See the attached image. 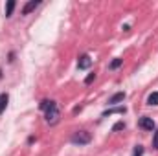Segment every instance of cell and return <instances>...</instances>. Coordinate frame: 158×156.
I'll return each instance as SVG.
<instances>
[{
    "mask_svg": "<svg viewBox=\"0 0 158 156\" xmlns=\"http://www.w3.org/2000/svg\"><path fill=\"white\" fill-rule=\"evenodd\" d=\"M90 140H92V136L86 130H77L72 134V143H76V145H86V143H90Z\"/></svg>",
    "mask_w": 158,
    "mask_h": 156,
    "instance_id": "cell-1",
    "label": "cell"
},
{
    "mask_svg": "<svg viewBox=\"0 0 158 156\" xmlns=\"http://www.w3.org/2000/svg\"><path fill=\"white\" fill-rule=\"evenodd\" d=\"M138 125H140V129H143V130H155V129H156V125H155L153 117H147V116L140 117Z\"/></svg>",
    "mask_w": 158,
    "mask_h": 156,
    "instance_id": "cell-2",
    "label": "cell"
},
{
    "mask_svg": "<svg viewBox=\"0 0 158 156\" xmlns=\"http://www.w3.org/2000/svg\"><path fill=\"white\" fill-rule=\"evenodd\" d=\"M57 117H59V110H57V105H53V107H50L46 110V121L48 123H55Z\"/></svg>",
    "mask_w": 158,
    "mask_h": 156,
    "instance_id": "cell-3",
    "label": "cell"
},
{
    "mask_svg": "<svg viewBox=\"0 0 158 156\" xmlns=\"http://www.w3.org/2000/svg\"><path fill=\"white\" fill-rule=\"evenodd\" d=\"M90 64H92V59L88 57V55H81L77 61V68L79 70H86V68H90Z\"/></svg>",
    "mask_w": 158,
    "mask_h": 156,
    "instance_id": "cell-4",
    "label": "cell"
},
{
    "mask_svg": "<svg viewBox=\"0 0 158 156\" xmlns=\"http://www.w3.org/2000/svg\"><path fill=\"white\" fill-rule=\"evenodd\" d=\"M39 4H40L39 0H30V2H28L24 7H22V15H30V13H31V11H33V9L39 6Z\"/></svg>",
    "mask_w": 158,
    "mask_h": 156,
    "instance_id": "cell-5",
    "label": "cell"
},
{
    "mask_svg": "<svg viewBox=\"0 0 158 156\" xmlns=\"http://www.w3.org/2000/svg\"><path fill=\"white\" fill-rule=\"evenodd\" d=\"M125 99V92H118V94H114L112 97H109V105H118Z\"/></svg>",
    "mask_w": 158,
    "mask_h": 156,
    "instance_id": "cell-6",
    "label": "cell"
},
{
    "mask_svg": "<svg viewBox=\"0 0 158 156\" xmlns=\"http://www.w3.org/2000/svg\"><path fill=\"white\" fill-rule=\"evenodd\" d=\"M125 112H127V109H125V107H114V109L105 110V112H103V117L110 116V114H125Z\"/></svg>",
    "mask_w": 158,
    "mask_h": 156,
    "instance_id": "cell-7",
    "label": "cell"
},
{
    "mask_svg": "<svg viewBox=\"0 0 158 156\" xmlns=\"http://www.w3.org/2000/svg\"><path fill=\"white\" fill-rule=\"evenodd\" d=\"M7 101H9V96H7V94H0V114L6 110V107H7Z\"/></svg>",
    "mask_w": 158,
    "mask_h": 156,
    "instance_id": "cell-8",
    "label": "cell"
},
{
    "mask_svg": "<svg viewBox=\"0 0 158 156\" xmlns=\"http://www.w3.org/2000/svg\"><path fill=\"white\" fill-rule=\"evenodd\" d=\"M147 105H151V107H158V92L149 94V97H147Z\"/></svg>",
    "mask_w": 158,
    "mask_h": 156,
    "instance_id": "cell-9",
    "label": "cell"
},
{
    "mask_svg": "<svg viewBox=\"0 0 158 156\" xmlns=\"http://www.w3.org/2000/svg\"><path fill=\"white\" fill-rule=\"evenodd\" d=\"M15 6H17V2H15V0H9V2H7V6H6V17H11V15H13Z\"/></svg>",
    "mask_w": 158,
    "mask_h": 156,
    "instance_id": "cell-10",
    "label": "cell"
},
{
    "mask_svg": "<svg viewBox=\"0 0 158 156\" xmlns=\"http://www.w3.org/2000/svg\"><path fill=\"white\" fill-rule=\"evenodd\" d=\"M55 105V101H48V99H44V101H40V109L42 110H48L50 107H53Z\"/></svg>",
    "mask_w": 158,
    "mask_h": 156,
    "instance_id": "cell-11",
    "label": "cell"
},
{
    "mask_svg": "<svg viewBox=\"0 0 158 156\" xmlns=\"http://www.w3.org/2000/svg\"><path fill=\"white\" fill-rule=\"evenodd\" d=\"M123 64V59H114L112 63H110V70H116V68H119Z\"/></svg>",
    "mask_w": 158,
    "mask_h": 156,
    "instance_id": "cell-12",
    "label": "cell"
},
{
    "mask_svg": "<svg viewBox=\"0 0 158 156\" xmlns=\"http://www.w3.org/2000/svg\"><path fill=\"white\" fill-rule=\"evenodd\" d=\"M123 129H125V123H123V121H118V123L112 127V130H114V132H116V130H123Z\"/></svg>",
    "mask_w": 158,
    "mask_h": 156,
    "instance_id": "cell-13",
    "label": "cell"
},
{
    "mask_svg": "<svg viewBox=\"0 0 158 156\" xmlns=\"http://www.w3.org/2000/svg\"><path fill=\"white\" fill-rule=\"evenodd\" d=\"M94 79H96V74H88V76H86V79H85V84H90Z\"/></svg>",
    "mask_w": 158,
    "mask_h": 156,
    "instance_id": "cell-14",
    "label": "cell"
},
{
    "mask_svg": "<svg viewBox=\"0 0 158 156\" xmlns=\"http://www.w3.org/2000/svg\"><path fill=\"white\" fill-rule=\"evenodd\" d=\"M153 149H158V129L155 130V138H153Z\"/></svg>",
    "mask_w": 158,
    "mask_h": 156,
    "instance_id": "cell-15",
    "label": "cell"
},
{
    "mask_svg": "<svg viewBox=\"0 0 158 156\" xmlns=\"http://www.w3.org/2000/svg\"><path fill=\"white\" fill-rule=\"evenodd\" d=\"M142 154H143V147H140V145H138V147L134 149V154H132V156H142Z\"/></svg>",
    "mask_w": 158,
    "mask_h": 156,
    "instance_id": "cell-16",
    "label": "cell"
}]
</instances>
